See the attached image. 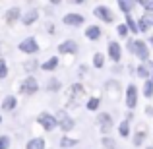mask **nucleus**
Instances as JSON below:
<instances>
[{
    "mask_svg": "<svg viewBox=\"0 0 153 149\" xmlns=\"http://www.w3.org/2000/svg\"><path fill=\"white\" fill-rule=\"evenodd\" d=\"M93 14L97 16L99 19H103L105 23H112V21H114V14H112V12L108 10L107 6H97V8H95V12H93Z\"/></svg>",
    "mask_w": 153,
    "mask_h": 149,
    "instance_id": "7",
    "label": "nucleus"
},
{
    "mask_svg": "<svg viewBox=\"0 0 153 149\" xmlns=\"http://www.w3.org/2000/svg\"><path fill=\"white\" fill-rule=\"evenodd\" d=\"M60 87H62V83H60L56 78H51L49 83H47V91H51V93H56V91H60Z\"/></svg>",
    "mask_w": 153,
    "mask_h": 149,
    "instance_id": "19",
    "label": "nucleus"
},
{
    "mask_svg": "<svg viewBox=\"0 0 153 149\" xmlns=\"http://www.w3.org/2000/svg\"><path fill=\"white\" fill-rule=\"evenodd\" d=\"M54 118H56V126H58V128H62V132H70L72 128L76 126L74 118H72V116L68 114L66 110H60L58 114L54 116Z\"/></svg>",
    "mask_w": 153,
    "mask_h": 149,
    "instance_id": "2",
    "label": "nucleus"
},
{
    "mask_svg": "<svg viewBox=\"0 0 153 149\" xmlns=\"http://www.w3.org/2000/svg\"><path fill=\"white\" fill-rule=\"evenodd\" d=\"M64 23H66V25H82L83 18L78 16V14H66L64 16Z\"/></svg>",
    "mask_w": 153,
    "mask_h": 149,
    "instance_id": "15",
    "label": "nucleus"
},
{
    "mask_svg": "<svg viewBox=\"0 0 153 149\" xmlns=\"http://www.w3.org/2000/svg\"><path fill=\"white\" fill-rule=\"evenodd\" d=\"M107 54L112 62H120V58H122V49H120V45L116 41H111L108 43V49H107Z\"/></svg>",
    "mask_w": 153,
    "mask_h": 149,
    "instance_id": "6",
    "label": "nucleus"
},
{
    "mask_svg": "<svg viewBox=\"0 0 153 149\" xmlns=\"http://www.w3.org/2000/svg\"><path fill=\"white\" fill-rule=\"evenodd\" d=\"M99 105H101V97H89L87 99V105H85V108L89 112H95L99 108Z\"/></svg>",
    "mask_w": 153,
    "mask_h": 149,
    "instance_id": "18",
    "label": "nucleus"
},
{
    "mask_svg": "<svg viewBox=\"0 0 153 149\" xmlns=\"http://www.w3.org/2000/svg\"><path fill=\"white\" fill-rule=\"evenodd\" d=\"M138 87L134 85V83H130V85L126 87V107L130 108V110H134L136 107H138V99H140V93H138Z\"/></svg>",
    "mask_w": 153,
    "mask_h": 149,
    "instance_id": "3",
    "label": "nucleus"
},
{
    "mask_svg": "<svg viewBox=\"0 0 153 149\" xmlns=\"http://www.w3.org/2000/svg\"><path fill=\"white\" fill-rule=\"evenodd\" d=\"M37 122H39V126H43V130H47V132H51V130L56 128V118L51 112H41V114L37 116Z\"/></svg>",
    "mask_w": 153,
    "mask_h": 149,
    "instance_id": "4",
    "label": "nucleus"
},
{
    "mask_svg": "<svg viewBox=\"0 0 153 149\" xmlns=\"http://www.w3.org/2000/svg\"><path fill=\"white\" fill-rule=\"evenodd\" d=\"M118 134H120V138H128L130 136V120H122L118 124Z\"/></svg>",
    "mask_w": 153,
    "mask_h": 149,
    "instance_id": "17",
    "label": "nucleus"
},
{
    "mask_svg": "<svg viewBox=\"0 0 153 149\" xmlns=\"http://www.w3.org/2000/svg\"><path fill=\"white\" fill-rule=\"evenodd\" d=\"M10 147V136H0V149H8Z\"/></svg>",
    "mask_w": 153,
    "mask_h": 149,
    "instance_id": "24",
    "label": "nucleus"
},
{
    "mask_svg": "<svg viewBox=\"0 0 153 149\" xmlns=\"http://www.w3.org/2000/svg\"><path fill=\"white\" fill-rule=\"evenodd\" d=\"M93 66L99 68V70L105 66V54H103V52H95V54H93Z\"/></svg>",
    "mask_w": 153,
    "mask_h": 149,
    "instance_id": "21",
    "label": "nucleus"
},
{
    "mask_svg": "<svg viewBox=\"0 0 153 149\" xmlns=\"http://www.w3.org/2000/svg\"><path fill=\"white\" fill-rule=\"evenodd\" d=\"M101 33H103V31H101V27H99V25H89L85 29V37L89 39V41H97V39L101 37Z\"/></svg>",
    "mask_w": 153,
    "mask_h": 149,
    "instance_id": "13",
    "label": "nucleus"
},
{
    "mask_svg": "<svg viewBox=\"0 0 153 149\" xmlns=\"http://www.w3.org/2000/svg\"><path fill=\"white\" fill-rule=\"evenodd\" d=\"M146 149H153V145H147V147H146Z\"/></svg>",
    "mask_w": 153,
    "mask_h": 149,
    "instance_id": "28",
    "label": "nucleus"
},
{
    "mask_svg": "<svg viewBox=\"0 0 153 149\" xmlns=\"http://www.w3.org/2000/svg\"><path fill=\"white\" fill-rule=\"evenodd\" d=\"M58 56H51V58H47V62H43L41 64V70L43 72H52V70H56L58 68Z\"/></svg>",
    "mask_w": 153,
    "mask_h": 149,
    "instance_id": "12",
    "label": "nucleus"
},
{
    "mask_svg": "<svg viewBox=\"0 0 153 149\" xmlns=\"http://www.w3.org/2000/svg\"><path fill=\"white\" fill-rule=\"evenodd\" d=\"M116 33H118L120 37H126V35H128V27L122 23V25H118V27H116Z\"/></svg>",
    "mask_w": 153,
    "mask_h": 149,
    "instance_id": "26",
    "label": "nucleus"
},
{
    "mask_svg": "<svg viewBox=\"0 0 153 149\" xmlns=\"http://www.w3.org/2000/svg\"><path fill=\"white\" fill-rule=\"evenodd\" d=\"M0 124H2V114H0Z\"/></svg>",
    "mask_w": 153,
    "mask_h": 149,
    "instance_id": "29",
    "label": "nucleus"
},
{
    "mask_svg": "<svg viewBox=\"0 0 153 149\" xmlns=\"http://www.w3.org/2000/svg\"><path fill=\"white\" fill-rule=\"evenodd\" d=\"M143 97L146 99L153 97V79H146V83H143Z\"/></svg>",
    "mask_w": 153,
    "mask_h": 149,
    "instance_id": "20",
    "label": "nucleus"
},
{
    "mask_svg": "<svg viewBox=\"0 0 153 149\" xmlns=\"http://www.w3.org/2000/svg\"><path fill=\"white\" fill-rule=\"evenodd\" d=\"M37 18H39V12L37 10H31V12H27V14L22 16V21L25 23V25H31V23H33Z\"/></svg>",
    "mask_w": 153,
    "mask_h": 149,
    "instance_id": "16",
    "label": "nucleus"
},
{
    "mask_svg": "<svg viewBox=\"0 0 153 149\" xmlns=\"http://www.w3.org/2000/svg\"><path fill=\"white\" fill-rule=\"evenodd\" d=\"M146 114H153V108H151V105H149V107L146 108Z\"/></svg>",
    "mask_w": 153,
    "mask_h": 149,
    "instance_id": "27",
    "label": "nucleus"
},
{
    "mask_svg": "<svg viewBox=\"0 0 153 149\" xmlns=\"http://www.w3.org/2000/svg\"><path fill=\"white\" fill-rule=\"evenodd\" d=\"M78 139H72V138H68V136H64L62 139H60V147H72V145H78Z\"/></svg>",
    "mask_w": 153,
    "mask_h": 149,
    "instance_id": "23",
    "label": "nucleus"
},
{
    "mask_svg": "<svg viewBox=\"0 0 153 149\" xmlns=\"http://www.w3.org/2000/svg\"><path fill=\"white\" fill-rule=\"evenodd\" d=\"M8 76V68H6V62H4V58H0V79H4Z\"/></svg>",
    "mask_w": 153,
    "mask_h": 149,
    "instance_id": "25",
    "label": "nucleus"
},
{
    "mask_svg": "<svg viewBox=\"0 0 153 149\" xmlns=\"http://www.w3.org/2000/svg\"><path fill=\"white\" fill-rule=\"evenodd\" d=\"M39 91V83L33 76H27L22 83H19V93L22 95H35Z\"/></svg>",
    "mask_w": 153,
    "mask_h": 149,
    "instance_id": "1",
    "label": "nucleus"
},
{
    "mask_svg": "<svg viewBox=\"0 0 153 149\" xmlns=\"http://www.w3.org/2000/svg\"><path fill=\"white\" fill-rule=\"evenodd\" d=\"M22 52H25V54H35L41 47L37 45V39L35 37H27V39H23L22 43H19V47H18Z\"/></svg>",
    "mask_w": 153,
    "mask_h": 149,
    "instance_id": "5",
    "label": "nucleus"
},
{
    "mask_svg": "<svg viewBox=\"0 0 153 149\" xmlns=\"http://www.w3.org/2000/svg\"><path fill=\"white\" fill-rule=\"evenodd\" d=\"M97 126L101 128V132H108L112 128V118L108 112H99L97 114Z\"/></svg>",
    "mask_w": 153,
    "mask_h": 149,
    "instance_id": "8",
    "label": "nucleus"
},
{
    "mask_svg": "<svg viewBox=\"0 0 153 149\" xmlns=\"http://www.w3.org/2000/svg\"><path fill=\"white\" fill-rule=\"evenodd\" d=\"M146 138H147V126L146 124H140L138 130H136V134H134V138H132V143H134L136 147H140L143 142H146Z\"/></svg>",
    "mask_w": 153,
    "mask_h": 149,
    "instance_id": "9",
    "label": "nucleus"
},
{
    "mask_svg": "<svg viewBox=\"0 0 153 149\" xmlns=\"http://www.w3.org/2000/svg\"><path fill=\"white\" fill-rule=\"evenodd\" d=\"M16 107H18V97H14V95H6L4 101H2V110L4 112H12Z\"/></svg>",
    "mask_w": 153,
    "mask_h": 149,
    "instance_id": "11",
    "label": "nucleus"
},
{
    "mask_svg": "<svg viewBox=\"0 0 153 149\" xmlns=\"http://www.w3.org/2000/svg\"><path fill=\"white\" fill-rule=\"evenodd\" d=\"M45 145H47L45 138H31L25 143V149H45Z\"/></svg>",
    "mask_w": 153,
    "mask_h": 149,
    "instance_id": "14",
    "label": "nucleus"
},
{
    "mask_svg": "<svg viewBox=\"0 0 153 149\" xmlns=\"http://www.w3.org/2000/svg\"><path fill=\"white\" fill-rule=\"evenodd\" d=\"M58 52L60 54H78V43L72 41V39H68V41L62 43V45H58Z\"/></svg>",
    "mask_w": 153,
    "mask_h": 149,
    "instance_id": "10",
    "label": "nucleus"
},
{
    "mask_svg": "<svg viewBox=\"0 0 153 149\" xmlns=\"http://www.w3.org/2000/svg\"><path fill=\"white\" fill-rule=\"evenodd\" d=\"M18 18H19V8H14V10H8L6 12V21L8 23H14Z\"/></svg>",
    "mask_w": 153,
    "mask_h": 149,
    "instance_id": "22",
    "label": "nucleus"
}]
</instances>
